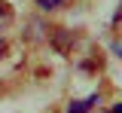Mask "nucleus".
Returning <instances> with one entry per match:
<instances>
[{"label": "nucleus", "mask_w": 122, "mask_h": 113, "mask_svg": "<svg viewBox=\"0 0 122 113\" xmlns=\"http://www.w3.org/2000/svg\"><path fill=\"white\" fill-rule=\"evenodd\" d=\"M64 0H40V6H46V9H55V6H61Z\"/></svg>", "instance_id": "obj_4"}, {"label": "nucleus", "mask_w": 122, "mask_h": 113, "mask_svg": "<svg viewBox=\"0 0 122 113\" xmlns=\"http://www.w3.org/2000/svg\"><path fill=\"white\" fill-rule=\"evenodd\" d=\"M12 6H9V3H6V0H0V31H6V28H9V25H12Z\"/></svg>", "instance_id": "obj_2"}, {"label": "nucleus", "mask_w": 122, "mask_h": 113, "mask_svg": "<svg viewBox=\"0 0 122 113\" xmlns=\"http://www.w3.org/2000/svg\"><path fill=\"white\" fill-rule=\"evenodd\" d=\"M113 113H122V104H116V107H113Z\"/></svg>", "instance_id": "obj_6"}, {"label": "nucleus", "mask_w": 122, "mask_h": 113, "mask_svg": "<svg viewBox=\"0 0 122 113\" xmlns=\"http://www.w3.org/2000/svg\"><path fill=\"white\" fill-rule=\"evenodd\" d=\"M73 31H64V28H55V34H52V46L58 49L61 55H67L70 49H73Z\"/></svg>", "instance_id": "obj_1"}, {"label": "nucleus", "mask_w": 122, "mask_h": 113, "mask_svg": "<svg viewBox=\"0 0 122 113\" xmlns=\"http://www.w3.org/2000/svg\"><path fill=\"white\" fill-rule=\"evenodd\" d=\"M3 55H6V40L0 37V58H3Z\"/></svg>", "instance_id": "obj_5"}, {"label": "nucleus", "mask_w": 122, "mask_h": 113, "mask_svg": "<svg viewBox=\"0 0 122 113\" xmlns=\"http://www.w3.org/2000/svg\"><path fill=\"white\" fill-rule=\"evenodd\" d=\"M98 101V95H92V98H86V101H73L70 104V113H89L92 110V104Z\"/></svg>", "instance_id": "obj_3"}]
</instances>
